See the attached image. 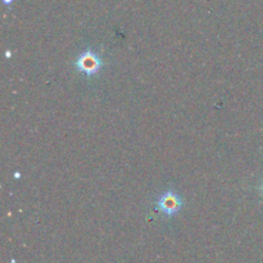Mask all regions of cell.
Instances as JSON below:
<instances>
[{"mask_svg": "<svg viewBox=\"0 0 263 263\" xmlns=\"http://www.w3.org/2000/svg\"><path fill=\"white\" fill-rule=\"evenodd\" d=\"M103 66H104V63H103L100 55L95 53L94 50H91V49H86L85 51H82L76 59L77 69L86 74L87 77L95 76L97 73H99Z\"/></svg>", "mask_w": 263, "mask_h": 263, "instance_id": "6da1fadb", "label": "cell"}, {"mask_svg": "<svg viewBox=\"0 0 263 263\" xmlns=\"http://www.w3.org/2000/svg\"><path fill=\"white\" fill-rule=\"evenodd\" d=\"M182 208V199L172 190L164 192L157 200V210L161 211L166 217H172Z\"/></svg>", "mask_w": 263, "mask_h": 263, "instance_id": "7a4b0ae2", "label": "cell"}, {"mask_svg": "<svg viewBox=\"0 0 263 263\" xmlns=\"http://www.w3.org/2000/svg\"><path fill=\"white\" fill-rule=\"evenodd\" d=\"M262 189H263V187H262Z\"/></svg>", "mask_w": 263, "mask_h": 263, "instance_id": "3957f363", "label": "cell"}]
</instances>
